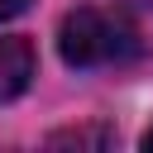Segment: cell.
Returning <instances> with one entry per match:
<instances>
[{"label":"cell","mask_w":153,"mask_h":153,"mask_svg":"<svg viewBox=\"0 0 153 153\" xmlns=\"http://www.w3.org/2000/svg\"><path fill=\"white\" fill-rule=\"evenodd\" d=\"M57 53L67 67H124L143 53V38L129 19L110 14V10H96V5H81L62 19L57 29Z\"/></svg>","instance_id":"obj_1"},{"label":"cell","mask_w":153,"mask_h":153,"mask_svg":"<svg viewBox=\"0 0 153 153\" xmlns=\"http://www.w3.org/2000/svg\"><path fill=\"white\" fill-rule=\"evenodd\" d=\"M33 72H38V53H33V43H29L24 33L0 38V105L19 100V96L29 91V81H33Z\"/></svg>","instance_id":"obj_2"},{"label":"cell","mask_w":153,"mask_h":153,"mask_svg":"<svg viewBox=\"0 0 153 153\" xmlns=\"http://www.w3.org/2000/svg\"><path fill=\"white\" fill-rule=\"evenodd\" d=\"M48 143L53 148H62V143H72V148H110L115 134L110 129H62V134H48Z\"/></svg>","instance_id":"obj_3"},{"label":"cell","mask_w":153,"mask_h":153,"mask_svg":"<svg viewBox=\"0 0 153 153\" xmlns=\"http://www.w3.org/2000/svg\"><path fill=\"white\" fill-rule=\"evenodd\" d=\"M24 10H29V0H0V19H14Z\"/></svg>","instance_id":"obj_4"},{"label":"cell","mask_w":153,"mask_h":153,"mask_svg":"<svg viewBox=\"0 0 153 153\" xmlns=\"http://www.w3.org/2000/svg\"><path fill=\"white\" fill-rule=\"evenodd\" d=\"M120 5H129V10H153V0H120Z\"/></svg>","instance_id":"obj_5"},{"label":"cell","mask_w":153,"mask_h":153,"mask_svg":"<svg viewBox=\"0 0 153 153\" xmlns=\"http://www.w3.org/2000/svg\"><path fill=\"white\" fill-rule=\"evenodd\" d=\"M143 148H148V153H153V129H148V134H143Z\"/></svg>","instance_id":"obj_6"}]
</instances>
